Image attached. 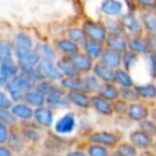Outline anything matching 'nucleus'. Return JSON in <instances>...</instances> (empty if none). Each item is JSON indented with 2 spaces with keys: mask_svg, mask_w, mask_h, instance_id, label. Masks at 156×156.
<instances>
[{
  "mask_svg": "<svg viewBox=\"0 0 156 156\" xmlns=\"http://www.w3.org/2000/svg\"><path fill=\"white\" fill-rule=\"evenodd\" d=\"M85 140L87 144H99L108 149H115L122 141V136L119 133L112 130H94L87 135Z\"/></svg>",
  "mask_w": 156,
  "mask_h": 156,
  "instance_id": "obj_1",
  "label": "nucleus"
},
{
  "mask_svg": "<svg viewBox=\"0 0 156 156\" xmlns=\"http://www.w3.org/2000/svg\"><path fill=\"white\" fill-rule=\"evenodd\" d=\"M82 27L89 40H94V41L102 43V44L106 43L108 32L104 22L94 21V20H84Z\"/></svg>",
  "mask_w": 156,
  "mask_h": 156,
  "instance_id": "obj_2",
  "label": "nucleus"
},
{
  "mask_svg": "<svg viewBox=\"0 0 156 156\" xmlns=\"http://www.w3.org/2000/svg\"><path fill=\"white\" fill-rule=\"evenodd\" d=\"M77 117L73 112H66L54 123V132L57 135H69L77 128Z\"/></svg>",
  "mask_w": 156,
  "mask_h": 156,
  "instance_id": "obj_3",
  "label": "nucleus"
},
{
  "mask_svg": "<svg viewBox=\"0 0 156 156\" xmlns=\"http://www.w3.org/2000/svg\"><path fill=\"white\" fill-rule=\"evenodd\" d=\"M118 20H119L124 32L128 35H135V34H143L144 33V28H143L140 17H138L134 11L124 12Z\"/></svg>",
  "mask_w": 156,
  "mask_h": 156,
  "instance_id": "obj_4",
  "label": "nucleus"
},
{
  "mask_svg": "<svg viewBox=\"0 0 156 156\" xmlns=\"http://www.w3.org/2000/svg\"><path fill=\"white\" fill-rule=\"evenodd\" d=\"M21 72L15 58L0 60V87L4 89L9 82H11Z\"/></svg>",
  "mask_w": 156,
  "mask_h": 156,
  "instance_id": "obj_5",
  "label": "nucleus"
},
{
  "mask_svg": "<svg viewBox=\"0 0 156 156\" xmlns=\"http://www.w3.org/2000/svg\"><path fill=\"white\" fill-rule=\"evenodd\" d=\"M55 49L57 50L60 57H72L76 54L82 51L80 45L76 44L74 41H72L71 39H68L67 37H61V38H56L52 41Z\"/></svg>",
  "mask_w": 156,
  "mask_h": 156,
  "instance_id": "obj_6",
  "label": "nucleus"
},
{
  "mask_svg": "<svg viewBox=\"0 0 156 156\" xmlns=\"http://www.w3.org/2000/svg\"><path fill=\"white\" fill-rule=\"evenodd\" d=\"M151 115L150 108L146 106V104H144L141 100L134 101L128 104V108H127V117L133 121V122H143L145 119H147Z\"/></svg>",
  "mask_w": 156,
  "mask_h": 156,
  "instance_id": "obj_7",
  "label": "nucleus"
},
{
  "mask_svg": "<svg viewBox=\"0 0 156 156\" xmlns=\"http://www.w3.org/2000/svg\"><path fill=\"white\" fill-rule=\"evenodd\" d=\"M11 44L13 46L15 55L34 50L35 48V43L33 41L32 37L27 32H17L16 34H13L11 39Z\"/></svg>",
  "mask_w": 156,
  "mask_h": 156,
  "instance_id": "obj_8",
  "label": "nucleus"
},
{
  "mask_svg": "<svg viewBox=\"0 0 156 156\" xmlns=\"http://www.w3.org/2000/svg\"><path fill=\"white\" fill-rule=\"evenodd\" d=\"M33 123L43 129H48L54 126L55 119H54V110L50 107L41 106L34 110V117H33Z\"/></svg>",
  "mask_w": 156,
  "mask_h": 156,
  "instance_id": "obj_9",
  "label": "nucleus"
},
{
  "mask_svg": "<svg viewBox=\"0 0 156 156\" xmlns=\"http://www.w3.org/2000/svg\"><path fill=\"white\" fill-rule=\"evenodd\" d=\"M154 139L150 134H147L146 132L141 130L140 128L134 129L129 133V141L138 149L141 151H146V150H151L152 147V143Z\"/></svg>",
  "mask_w": 156,
  "mask_h": 156,
  "instance_id": "obj_10",
  "label": "nucleus"
},
{
  "mask_svg": "<svg viewBox=\"0 0 156 156\" xmlns=\"http://www.w3.org/2000/svg\"><path fill=\"white\" fill-rule=\"evenodd\" d=\"M40 74L43 77V79L45 80H50V82H55V83H60V80L63 78L62 73L60 72L56 62L52 61H40L39 66H38Z\"/></svg>",
  "mask_w": 156,
  "mask_h": 156,
  "instance_id": "obj_11",
  "label": "nucleus"
},
{
  "mask_svg": "<svg viewBox=\"0 0 156 156\" xmlns=\"http://www.w3.org/2000/svg\"><path fill=\"white\" fill-rule=\"evenodd\" d=\"M106 49L119 52V54H124L126 51H128V34L126 33H121V34H108L106 43H105Z\"/></svg>",
  "mask_w": 156,
  "mask_h": 156,
  "instance_id": "obj_12",
  "label": "nucleus"
},
{
  "mask_svg": "<svg viewBox=\"0 0 156 156\" xmlns=\"http://www.w3.org/2000/svg\"><path fill=\"white\" fill-rule=\"evenodd\" d=\"M124 4L119 0H102L100 11L107 18H119L123 15Z\"/></svg>",
  "mask_w": 156,
  "mask_h": 156,
  "instance_id": "obj_13",
  "label": "nucleus"
},
{
  "mask_svg": "<svg viewBox=\"0 0 156 156\" xmlns=\"http://www.w3.org/2000/svg\"><path fill=\"white\" fill-rule=\"evenodd\" d=\"M98 115L100 116H105V117H110L115 113V108H113V102L106 100L105 98L100 96L99 94L91 95V106H90Z\"/></svg>",
  "mask_w": 156,
  "mask_h": 156,
  "instance_id": "obj_14",
  "label": "nucleus"
},
{
  "mask_svg": "<svg viewBox=\"0 0 156 156\" xmlns=\"http://www.w3.org/2000/svg\"><path fill=\"white\" fill-rule=\"evenodd\" d=\"M69 105L71 104H69V100L67 96V91H65L62 88L46 96V106L54 111L67 108Z\"/></svg>",
  "mask_w": 156,
  "mask_h": 156,
  "instance_id": "obj_15",
  "label": "nucleus"
},
{
  "mask_svg": "<svg viewBox=\"0 0 156 156\" xmlns=\"http://www.w3.org/2000/svg\"><path fill=\"white\" fill-rule=\"evenodd\" d=\"M34 50L38 54L40 61H52V62H56L58 60V52L55 49L54 44H49L46 41H38V43H35Z\"/></svg>",
  "mask_w": 156,
  "mask_h": 156,
  "instance_id": "obj_16",
  "label": "nucleus"
},
{
  "mask_svg": "<svg viewBox=\"0 0 156 156\" xmlns=\"http://www.w3.org/2000/svg\"><path fill=\"white\" fill-rule=\"evenodd\" d=\"M67 96H68L69 104L77 108L87 110V108H90L91 106V95L88 94L87 91H83V90L68 91Z\"/></svg>",
  "mask_w": 156,
  "mask_h": 156,
  "instance_id": "obj_17",
  "label": "nucleus"
},
{
  "mask_svg": "<svg viewBox=\"0 0 156 156\" xmlns=\"http://www.w3.org/2000/svg\"><path fill=\"white\" fill-rule=\"evenodd\" d=\"M69 60L73 62V65L77 67V69L82 73V76L93 72L95 61L91 57H89L87 54H84L83 51H80V52L76 54L74 56L69 57Z\"/></svg>",
  "mask_w": 156,
  "mask_h": 156,
  "instance_id": "obj_18",
  "label": "nucleus"
},
{
  "mask_svg": "<svg viewBox=\"0 0 156 156\" xmlns=\"http://www.w3.org/2000/svg\"><path fill=\"white\" fill-rule=\"evenodd\" d=\"M34 110L30 105L26 104V102H16L11 111L12 113L16 116V118L18 121H21L22 123H28L30 121H33V117H34Z\"/></svg>",
  "mask_w": 156,
  "mask_h": 156,
  "instance_id": "obj_19",
  "label": "nucleus"
},
{
  "mask_svg": "<svg viewBox=\"0 0 156 156\" xmlns=\"http://www.w3.org/2000/svg\"><path fill=\"white\" fill-rule=\"evenodd\" d=\"M128 49L138 55H145L146 52H149L146 37L144 34L128 35Z\"/></svg>",
  "mask_w": 156,
  "mask_h": 156,
  "instance_id": "obj_20",
  "label": "nucleus"
},
{
  "mask_svg": "<svg viewBox=\"0 0 156 156\" xmlns=\"http://www.w3.org/2000/svg\"><path fill=\"white\" fill-rule=\"evenodd\" d=\"M80 48H82V51L84 54H87L89 57H91L94 61H96V60L99 61L100 57H101V55L104 54V51L106 49L105 44L98 43V41H94V40H89V39H87L82 44Z\"/></svg>",
  "mask_w": 156,
  "mask_h": 156,
  "instance_id": "obj_21",
  "label": "nucleus"
},
{
  "mask_svg": "<svg viewBox=\"0 0 156 156\" xmlns=\"http://www.w3.org/2000/svg\"><path fill=\"white\" fill-rule=\"evenodd\" d=\"M99 62H101V63L106 65L107 67L116 71V69L122 67V54L108 50V49H105V51L101 55Z\"/></svg>",
  "mask_w": 156,
  "mask_h": 156,
  "instance_id": "obj_22",
  "label": "nucleus"
},
{
  "mask_svg": "<svg viewBox=\"0 0 156 156\" xmlns=\"http://www.w3.org/2000/svg\"><path fill=\"white\" fill-rule=\"evenodd\" d=\"M102 83H115V69L107 67L101 62H95L93 72Z\"/></svg>",
  "mask_w": 156,
  "mask_h": 156,
  "instance_id": "obj_23",
  "label": "nucleus"
},
{
  "mask_svg": "<svg viewBox=\"0 0 156 156\" xmlns=\"http://www.w3.org/2000/svg\"><path fill=\"white\" fill-rule=\"evenodd\" d=\"M134 90L139 98V100L150 101L156 99V84L155 83H145V84H135Z\"/></svg>",
  "mask_w": 156,
  "mask_h": 156,
  "instance_id": "obj_24",
  "label": "nucleus"
},
{
  "mask_svg": "<svg viewBox=\"0 0 156 156\" xmlns=\"http://www.w3.org/2000/svg\"><path fill=\"white\" fill-rule=\"evenodd\" d=\"M56 65L62 73V77H80L82 73L77 69V67L73 65V62L69 60V57H58L56 61Z\"/></svg>",
  "mask_w": 156,
  "mask_h": 156,
  "instance_id": "obj_25",
  "label": "nucleus"
},
{
  "mask_svg": "<svg viewBox=\"0 0 156 156\" xmlns=\"http://www.w3.org/2000/svg\"><path fill=\"white\" fill-rule=\"evenodd\" d=\"M18 129L26 143H38L40 140V128L35 124L29 126V122L23 123L21 127H18Z\"/></svg>",
  "mask_w": 156,
  "mask_h": 156,
  "instance_id": "obj_26",
  "label": "nucleus"
},
{
  "mask_svg": "<svg viewBox=\"0 0 156 156\" xmlns=\"http://www.w3.org/2000/svg\"><path fill=\"white\" fill-rule=\"evenodd\" d=\"M82 78H83V83H84V91H87L90 95L99 94V90L102 85V82L94 73L83 74Z\"/></svg>",
  "mask_w": 156,
  "mask_h": 156,
  "instance_id": "obj_27",
  "label": "nucleus"
},
{
  "mask_svg": "<svg viewBox=\"0 0 156 156\" xmlns=\"http://www.w3.org/2000/svg\"><path fill=\"white\" fill-rule=\"evenodd\" d=\"M23 102L30 105L33 108H38V107L46 105V96L44 94H41L40 91H38L35 88H33L26 93Z\"/></svg>",
  "mask_w": 156,
  "mask_h": 156,
  "instance_id": "obj_28",
  "label": "nucleus"
},
{
  "mask_svg": "<svg viewBox=\"0 0 156 156\" xmlns=\"http://www.w3.org/2000/svg\"><path fill=\"white\" fill-rule=\"evenodd\" d=\"M58 84L67 93L68 91H77V90L84 91V83H83L82 76L80 77H63Z\"/></svg>",
  "mask_w": 156,
  "mask_h": 156,
  "instance_id": "obj_29",
  "label": "nucleus"
},
{
  "mask_svg": "<svg viewBox=\"0 0 156 156\" xmlns=\"http://www.w3.org/2000/svg\"><path fill=\"white\" fill-rule=\"evenodd\" d=\"M24 139L22 138L21 135V132L18 128H12L11 129V134H10V138L7 140V146L13 151V152H18L21 154V151L24 149Z\"/></svg>",
  "mask_w": 156,
  "mask_h": 156,
  "instance_id": "obj_30",
  "label": "nucleus"
},
{
  "mask_svg": "<svg viewBox=\"0 0 156 156\" xmlns=\"http://www.w3.org/2000/svg\"><path fill=\"white\" fill-rule=\"evenodd\" d=\"M99 95L111 102H115L119 99V87L115 83H102L99 90Z\"/></svg>",
  "mask_w": 156,
  "mask_h": 156,
  "instance_id": "obj_31",
  "label": "nucleus"
},
{
  "mask_svg": "<svg viewBox=\"0 0 156 156\" xmlns=\"http://www.w3.org/2000/svg\"><path fill=\"white\" fill-rule=\"evenodd\" d=\"M140 21L146 34L156 35V12H141Z\"/></svg>",
  "mask_w": 156,
  "mask_h": 156,
  "instance_id": "obj_32",
  "label": "nucleus"
},
{
  "mask_svg": "<svg viewBox=\"0 0 156 156\" xmlns=\"http://www.w3.org/2000/svg\"><path fill=\"white\" fill-rule=\"evenodd\" d=\"M115 84L119 88H134L135 85L130 73L122 67L115 71Z\"/></svg>",
  "mask_w": 156,
  "mask_h": 156,
  "instance_id": "obj_33",
  "label": "nucleus"
},
{
  "mask_svg": "<svg viewBox=\"0 0 156 156\" xmlns=\"http://www.w3.org/2000/svg\"><path fill=\"white\" fill-rule=\"evenodd\" d=\"M66 37L68 39H71L72 41H74L76 44L80 45L88 39L87 38V34L83 29V27H69L67 30H66Z\"/></svg>",
  "mask_w": 156,
  "mask_h": 156,
  "instance_id": "obj_34",
  "label": "nucleus"
},
{
  "mask_svg": "<svg viewBox=\"0 0 156 156\" xmlns=\"http://www.w3.org/2000/svg\"><path fill=\"white\" fill-rule=\"evenodd\" d=\"M11 82H12L17 88H20L21 90H23L24 93H27L28 90L33 89L34 85L37 84L34 80H32L29 77H27L26 74H23V73H21V72H20V74L16 76Z\"/></svg>",
  "mask_w": 156,
  "mask_h": 156,
  "instance_id": "obj_35",
  "label": "nucleus"
},
{
  "mask_svg": "<svg viewBox=\"0 0 156 156\" xmlns=\"http://www.w3.org/2000/svg\"><path fill=\"white\" fill-rule=\"evenodd\" d=\"M34 88H35L38 91H40L41 94H44L45 96H48V95H50V94L57 91L58 89H61V87H60L58 83L50 82V80H45V79L38 82V83L34 85Z\"/></svg>",
  "mask_w": 156,
  "mask_h": 156,
  "instance_id": "obj_36",
  "label": "nucleus"
},
{
  "mask_svg": "<svg viewBox=\"0 0 156 156\" xmlns=\"http://www.w3.org/2000/svg\"><path fill=\"white\" fill-rule=\"evenodd\" d=\"M7 93V95L13 100V102H23L24 101V96H26V93L23 90H21L20 88H17L12 82H9L6 84V87L2 89Z\"/></svg>",
  "mask_w": 156,
  "mask_h": 156,
  "instance_id": "obj_37",
  "label": "nucleus"
},
{
  "mask_svg": "<svg viewBox=\"0 0 156 156\" xmlns=\"http://www.w3.org/2000/svg\"><path fill=\"white\" fill-rule=\"evenodd\" d=\"M85 151L89 156H111V149L99 144H87Z\"/></svg>",
  "mask_w": 156,
  "mask_h": 156,
  "instance_id": "obj_38",
  "label": "nucleus"
},
{
  "mask_svg": "<svg viewBox=\"0 0 156 156\" xmlns=\"http://www.w3.org/2000/svg\"><path fill=\"white\" fill-rule=\"evenodd\" d=\"M138 61H139V55L128 50L122 55V68L130 72V69L136 65Z\"/></svg>",
  "mask_w": 156,
  "mask_h": 156,
  "instance_id": "obj_39",
  "label": "nucleus"
},
{
  "mask_svg": "<svg viewBox=\"0 0 156 156\" xmlns=\"http://www.w3.org/2000/svg\"><path fill=\"white\" fill-rule=\"evenodd\" d=\"M0 122L9 126L10 128H18L20 123L11 110H0Z\"/></svg>",
  "mask_w": 156,
  "mask_h": 156,
  "instance_id": "obj_40",
  "label": "nucleus"
},
{
  "mask_svg": "<svg viewBox=\"0 0 156 156\" xmlns=\"http://www.w3.org/2000/svg\"><path fill=\"white\" fill-rule=\"evenodd\" d=\"M15 58V50L11 41L1 40L0 41V60H11Z\"/></svg>",
  "mask_w": 156,
  "mask_h": 156,
  "instance_id": "obj_41",
  "label": "nucleus"
},
{
  "mask_svg": "<svg viewBox=\"0 0 156 156\" xmlns=\"http://www.w3.org/2000/svg\"><path fill=\"white\" fill-rule=\"evenodd\" d=\"M115 149H117L124 156H138L139 155L138 149L130 141H121L117 145V147H115Z\"/></svg>",
  "mask_w": 156,
  "mask_h": 156,
  "instance_id": "obj_42",
  "label": "nucleus"
},
{
  "mask_svg": "<svg viewBox=\"0 0 156 156\" xmlns=\"http://www.w3.org/2000/svg\"><path fill=\"white\" fill-rule=\"evenodd\" d=\"M105 26H106V28H107L108 34H121V33H126L118 18H107V21L105 22ZM126 34H127V33H126Z\"/></svg>",
  "mask_w": 156,
  "mask_h": 156,
  "instance_id": "obj_43",
  "label": "nucleus"
},
{
  "mask_svg": "<svg viewBox=\"0 0 156 156\" xmlns=\"http://www.w3.org/2000/svg\"><path fill=\"white\" fill-rule=\"evenodd\" d=\"M119 99L128 104L139 100L134 88H119Z\"/></svg>",
  "mask_w": 156,
  "mask_h": 156,
  "instance_id": "obj_44",
  "label": "nucleus"
},
{
  "mask_svg": "<svg viewBox=\"0 0 156 156\" xmlns=\"http://www.w3.org/2000/svg\"><path fill=\"white\" fill-rule=\"evenodd\" d=\"M144 58H145L147 71H149L151 78H156V52L149 51L144 55Z\"/></svg>",
  "mask_w": 156,
  "mask_h": 156,
  "instance_id": "obj_45",
  "label": "nucleus"
},
{
  "mask_svg": "<svg viewBox=\"0 0 156 156\" xmlns=\"http://www.w3.org/2000/svg\"><path fill=\"white\" fill-rule=\"evenodd\" d=\"M135 5L141 12H156V0H135Z\"/></svg>",
  "mask_w": 156,
  "mask_h": 156,
  "instance_id": "obj_46",
  "label": "nucleus"
},
{
  "mask_svg": "<svg viewBox=\"0 0 156 156\" xmlns=\"http://www.w3.org/2000/svg\"><path fill=\"white\" fill-rule=\"evenodd\" d=\"M139 128L147 134H150L152 138H156V122L151 118H147L139 123Z\"/></svg>",
  "mask_w": 156,
  "mask_h": 156,
  "instance_id": "obj_47",
  "label": "nucleus"
},
{
  "mask_svg": "<svg viewBox=\"0 0 156 156\" xmlns=\"http://www.w3.org/2000/svg\"><path fill=\"white\" fill-rule=\"evenodd\" d=\"M15 105L13 100L7 95L5 90L0 91V110H11Z\"/></svg>",
  "mask_w": 156,
  "mask_h": 156,
  "instance_id": "obj_48",
  "label": "nucleus"
},
{
  "mask_svg": "<svg viewBox=\"0 0 156 156\" xmlns=\"http://www.w3.org/2000/svg\"><path fill=\"white\" fill-rule=\"evenodd\" d=\"M11 129L12 128H10L9 126L0 122V145L7 144V140H9L10 134H11Z\"/></svg>",
  "mask_w": 156,
  "mask_h": 156,
  "instance_id": "obj_49",
  "label": "nucleus"
},
{
  "mask_svg": "<svg viewBox=\"0 0 156 156\" xmlns=\"http://www.w3.org/2000/svg\"><path fill=\"white\" fill-rule=\"evenodd\" d=\"M113 108H115V113H117V115H127L128 102L118 99L113 102Z\"/></svg>",
  "mask_w": 156,
  "mask_h": 156,
  "instance_id": "obj_50",
  "label": "nucleus"
},
{
  "mask_svg": "<svg viewBox=\"0 0 156 156\" xmlns=\"http://www.w3.org/2000/svg\"><path fill=\"white\" fill-rule=\"evenodd\" d=\"M146 37V41H147V46H149V51H154L156 52V35H149L145 34Z\"/></svg>",
  "mask_w": 156,
  "mask_h": 156,
  "instance_id": "obj_51",
  "label": "nucleus"
},
{
  "mask_svg": "<svg viewBox=\"0 0 156 156\" xmlns=\"http://www.w3.org/2000/svg\"><path fill=\"white\" fill-rule=\"evenodd\" d=\"M65 156H89L87 154L85 150H80V149H72V150H68L66 152Z\"/></svg>",
  "mask_w": 156,
  "mask_h": 156,
  "instance_id": "obj_52",
  "label": "nucleus"
},
{
  "mask_svg": "<svg viewBox=\"0 0 156 156\" xmlns=\"http://www.w3.org/2000/svg\"><path fill=\"white\" fill-rule=\"evenodd\" d=\"M0 156H15L13 151L7 145H0Z\"/></svg>",
  "mask_w": 156,
  "mask_h": 156,
  "instance_id": "obj_53",
  "label": "nucleus"
},
{
  "mask_svg": "<svg viewBox=\"0 0 156 156\" xmlns=\"http://www.w3.org/2000/svg\"><path fill=\"white\" fill-rule=\"evenodd\" d=\"M124 4L127 5L128 11H136V5H135V0H123Z\"/></svg>",
  "mask_w": 156,
  "mask_h": 156,
  "instance_id": "obj_54",
  "label": "nucleus"
},
{
  "mask_svg": "<svg viewBox=\"0 0 156 156\" xmlns=\"http://www.w3.org/2000/svg\"><path fill=\"white\" fill-rule=\"evenodd\" d=\"M138 156H155V155L152 154V151H149V150H146V151H143L141 154H139Z\"/></svg>",
  "mask_w": 156,
  "mask_h": 156,
  "instance_id": "obj_55",
  "label": "nucleus"
},
{
  "mask_svg": "<svg viewBox=\"0 0 156 156\" xmlns=\"http://www.w3.org/2000/svg\"><path fill=\"white\" fill-rule=\"evenodd\" d=\"M111 156H124V155H122L117 149H113V150L111 151Z\"/></svg>",
  "mask_w": 156,
  "mask_h": 156,
  "instance_id": "obj_56",
  "label": "nucleus"
},
{
  "mask_svg": "<svg viewBox=\"0 0 156 156\" xmlns=\"http://www.w3.org/2000/svg\"><path fill=\"white\" fill-rule=\"evenodd\" d=\"M151 151H152V154L156 156V138L154 139V143H152V147H151Z\"/></svg>",
  "mask_w": 156,
  "mask_h": 156,
  "instance_id": "obj_57",
  "label": "nucleus"
},
{
  "mask_svg": "<svg viewBox=\"0 0 156 156\" xmlns=\"http://www.w3.org/2000/svg\"><path fill=\"white\" fill-rule=\"evenodd\" d=\"M15 156H34L33 154H16Z\"/></svg>",
  "mask_w": 156,
  "mask_h": 156,
  "instance_id": "obj_58",
  "label": "nucleus"
}]
</instances>
